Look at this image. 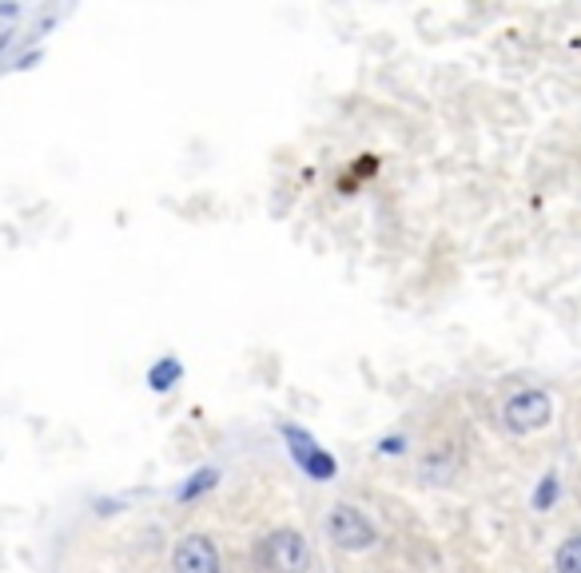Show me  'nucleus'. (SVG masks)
I'll list each match as a JSON object with an SVG mask.
<instances>
[{"instance_id": "nucleus-1", "label": "nucleus", "mask_w": 581, "mask_h": 573, "mask_svg": "<svg viewBox=\"0 0 581 573\" xmlns=\"http://www.w3.org/2000/svg\"><path fill=\"white\" fill-rule=\"evenodd\" d=\"M327 533H331V542L347 553L371 550L374 538H379V533H374V521L366 518L359 506H335L331 521H327Z\"/></svg>"}, {"instance_id": "nucleus-2", "label": "nucleus", "mask_w": 581, "mask_h": 573, "mask_svg": "<svg viewBox=\"0 0 581 573\" xmlns=\"http://www.w3.org/2000/svg\"><path fill=\"white\" fill-rule=\"evenodd\" d=\"M550 415H553V403L546 390H522V395H514L502 407V418H506V427L514 434H534V430H541L550 422Z\"/></svg>"}, {"instance_id": "nucleus-3", "label": "nucleus", "mask_w": 581, "mask_h": 573, "mask_svg": "<svg viewBox=\"0 0 581 573\" xmlns=\"http://www.w3.org/2000/svg\"><path fill=\"white\" fill-rule=\"evenodd\" d=\"M172 570L176 573H219V553L204 533H187L179 538L176 553H172Z\"/></svg>"}, {"instance_id": "nucleus-4", "label": "nucleus", "mask_w": 581, "mask_h": 573, "mask_svg": "<svg viewBox=\"0 0 581 573\" xmlns=\"http://www.w3.org/2000/svg\"><path fill=\"white\" fill-rule=\"evenodd\" d=\"M307 542H303V533L295 530H279L267 538V562L275 573H303V565H307Z\"/></svg>"}, {"instance_id": "nucleus-5", "label": "nucleus", "mask_w": 581, "mask_h": 573, "mask_svg": "<svg viewBox=\"0 0 581 573\" xmlns=\"http://www.w3.org/2000/svg\"><path fill=\"white\" fill-rule=\"evenodd\" d=\"M287 434V442H290V454H295V462H299L311 478H319V482H327V478H335V459L331 454H322L319 447L311 442V434H303V430H295V427H287L283 430Z\"/></svg>"}, {"instance_id": "nucleus-6", "label": "nucleus", "mask_w": 581, "mask_h": 573, "mask_svg": "<svg viewBox=\"0 0 581 573\" xmlns=\"http://www.w3.org/2000/svg\"><path fill=\"white\" fill-rule=\"evenodd\" d=\"M184 375V366H179V359H164V363L152 366V375H147V383H152V390H167V386H176V378Z\"/></svg>"}, {"instance_id": "nucleus-7", "label": "nucleus", "mask_w": 581, "mask_h": 573, "mask_svg": "<svg viewBox=\"0 0 581 573\" xmlns=\"http://www.w3.org/2000/svg\"><path fill=\"white\" fill-rule=\"evenodd\" d=\"M558 573H581V538H570V542H561L558 558H553Z\"/></svg>"}, {"instance_id": "nucleus-8", "label": "nucleus", "mask_w": 581, "mask_h": 573, "mask_svg": "<svg viewBox=\"0 0 581 573\" xmlns=\"http://www.w3.org/2000/svg\"><path fill=\"white\" fill-rule=\"evenodd\" d=\"M199 482H187L184 491H179V498H191V494L208 491V486H216V470H204V474H196Z\"/></svg>"}, {"instance_id": "nucleus-9", "label": "nucleus", "mask_w": 581, "mask_h": 573, "mask_svg": "<svg viewBox=\"0 0 581 573\" xmlns=\"http://www.w3.org/2000/svg\"><path fill=\"white\" fill-rule=\"evenodd\" d=\"M553 494H558V482H541V491H538V506H541V510H546V506H550V502H553Z\"/></svg>"}]
</instances>
